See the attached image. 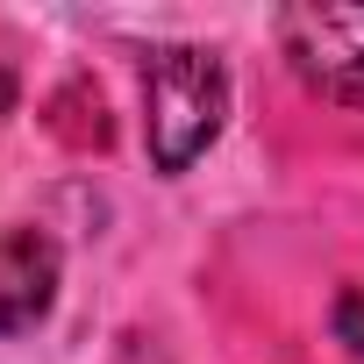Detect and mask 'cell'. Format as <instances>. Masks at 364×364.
Instances as JSON below:
<instances>
[{
  "label": "cell",
  "instance_id": "obj_1",
  "mask_svg": "<svg viewBox=\"0 0 364 364\" xmlns=\"http://www.w3.org/2000/svg\"><path fill=\"white\" fill-rule=\"evenodd\" d=\"M229 122V72L200 43H164L143 58V143L157 171H186Z\"/></svg>",
  "mask_w": 364,
  "mask_h": 364
},
{
  "label": "cell",
  "instance_id": "obj_4",
  "mask_svg": "<svg viewBox=\"0 0 364 364\" xmlns=\"http://www.w3.org/2000/svg\"><path fill=\"white\" fill-rule=\"evenodd\" d=\"M336 336L364 357V293H343V307H336Z\"/></svg>",
  "mask_w": 364,
  "mask_h": 364
},
{
  "label": "cell",
  "instance_id": "obj_3",
  "mask_svg": "<svg viewBox=\"0 0 364 364\" xmlns=\"http://www.w3.org/2000/svg\"><path fill=\"white\" fill-rule=\"evenodd\" d=\"M58 272H65V257L36 222L0 229V336H29L58 307Z\"/></svg>",
  "mask_w": 364,
  "mask_h": 364
},
{
  "label": "cell",
  "instance_id": "obj_2",
  "mask_svg": "<svg viewBox=\"0 0 364 364\" xmlns=\"http://www.w3.org/2000/svg\"><path fill=\"white\" fill-rule=\"evenodd\" d=\"M293 72L328 100H364V8H286L279 15Z\"/></svg>",
  "mask_w": 364,
  "mask_h": 364
},
{
  "label": "cell",
  "instance_id": "obj_5",
  "mask_svg": "<svg viewBox=\"0 0 364 364\" xmlns=\"http://www.w3.org/2000/svg\"><path fill=\"white\" fill-rule=\"evenodd\" d=\"M8 107H15V72L0 65V114H8Z\"/></svg>",
  "mask_w": 364,
  "mask_h": 364
}]
</instances>
